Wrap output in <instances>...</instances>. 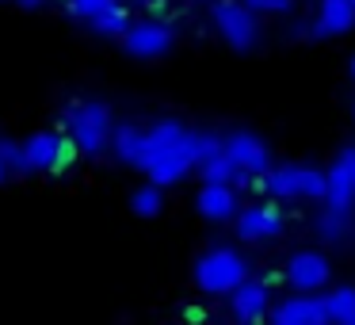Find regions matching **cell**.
<instances>
[{
    "mask_svg": "<svg viewBox=\"0 0 355 325\" xmlns=\"http://www.w3.org/2000/svg\"><path fill=\"white\" fill-rule=\"evenodd\" d=\"M329 192V176L324 169L313 165H298V161H283L268 172V195L279 203H302V199H321Z\"/></svg>",
    "mask_w": 355,
    "mask_h": 325,
    "instance_id": "cell-4",
    "label": "cell"
},
{
    "mask_svg": "<svg viewBox=\"0 0 355 325\" xmlns=\"http://www.w3.org/2000/svg\"><path fill=\"white\" fill-rule=\"evenodd\" d=\"M225 153V138L218 131H195V169Z\"/></svg>",
    "mask_w": 355,
    "mask_h": 325,
    "instance_id": "cell-22",
    "label": "cell"
},
{
    "mask_svg": "<svg viewBox=\"0 0 355 325\" xmlns=\"http://www.w3.org/2000/svg\"><path fill=\"white\" fill-rule=\"evenodd\" d=\"M119 4H157V0H119Z\"/></svg>",
    "mask_w": 355,
    "mask_h": 325,
    "instance_id": "cell-26",
    "label": "cell"
},
{
    "mask_svg": "<svg viewBox=\"0 0 355 325\" xmlns=\"http://www.w3.org/2000/svg\"><path fill=\"white\" fill-rule=\"evenodd\" d=\"M16 4H19V8H27V12H39L46 0H16Z\"/></svg>",
    "mask_w": 355,
    "mask_h": 325,
    "instance_id": "cell-25",
    "label": "cell"
},
{
    "mask_svg": "<svg viewBox=\"0 0 355 325\" xmlns=\"http://www.w3.org/2000/svg\"><path fill=\"white\" fill-rule=\"evenodd\" d=\"M141 172L149 176V184L168 188L180 184L187 172H195V131H187L176 119H161L149 126L146 142V165Z\"/></svg>",
    "mask_w": 355,
    "mask_h": 325,
    "instance_id": "cell-1",
    "label": "cell"
},
{
    "mask_svg": "<svg viewBox=\"0 0 355 325\" xmlns=\"http://www.w3.org/2000/svg\"><path fill=\"white\" fill-rule=\"evenodd\" d=\"M130 207H134V215H141V218L161 215V207H164L161 188H157V184H138V188L130 192Z\"/></svg>",
    "mask_w": 355,
    "mask_h": 325,
    "instance_id": "cell-21",
    "label": "cell"
},
{
    "mask_svg": "<svg viewBox=\"0 0 355 325\" xmlns=\"http://www.w3.org/2000/svg\"><path fill=\"white\" fill-rule=\"evenodd\" d=\"M230 314L245 325H256L271 314V291L263 279H245L237 291L230 294Z\"/></svg>",
    "mask_w": 355,
    "mask_h": 325,
    "instance_id": "cell-12",
    "label": "cell"
},
{
    "mask_svg": "<svg viewBox=\"0 0 355 325\" xmlns=\"http://www.w3.org/2000/svg\"><path fill=\"white\" fill-rule=\"evenodd\" d=\"M172 42H176V27L164 24V19H138L123 35V50L130 58H141V62L164 58L172 50Z\"/></svg>",
    "mask_w": 355,
    "mask_h": 325,
    "instance_id": "cell-7",
    "label": "cell"
},
{
    "mask_svg": "<svg viewBox=\"0 0 355 325\" xmlns=\"http://www.w3.org/2000/svg\"><path fill=\"white\" fill-rule=\"evenodd\" d=\"M271 325H329L324 317V302L317 294H286L283 302H275L268 314Z\"/></svg>",
    "mask_w": 355,
    "mask_h": 325,
    "instance_id": "cell-11",
    "label": "cell"
},
{
    "mask_svg": "<svg viewBox=\"0 0 355 325\" xmlns=\"http://www.w3.org/2000/svg\"><path fill=\"white\" fill-rule=\"evenodd\" d=\"M321 302H324V317H329V325L355 322V287H332Z\"/></svg>",
    "mask_w": 355,
    "mask_h": 325,
    "instance_id": "cell-19",
    "label": "cell"
},
{
    "mask_svg": "<svg viewBox=\"0 0 355 325\" xmlns=\"http://www.w3.org/2000/svg\"><path fill=\"white\" fill-rule=\"evenodd\" d=\"M352 81H355V54H352Z\"/></svg>",
    "mask_w": 355,
    "mask_h": 325,
    "instance_id": "cell-28",
    "label": "cell"
},
{
    "mask_svg": "<svg viewBox=\"0 0 355 325\" xmlns=\"http://www.w3.org/2000/svg\"><path fill=\"white\" fill-rule=\"evenodd\" d=\"M355 27V0H321L317 4V19H313V35H347Z\"/></svg>",
    "mask_w": 355,
    "mask_h": 325,
    "instance_id": "cell-16",
    "label": "cell"
},
{
    "mask_svg": "<svg viewBox=\"0 0 355 325\" xmlns=\"http://www.w3.org/2000/svg\"><path fill=\"white\" fill-rule=\"evenodd\" d=\"M65 134H69V142L77 146V153L103 157L111 149V134H115V126H111V108L100 100H80L77 108L69 111V119H65Z\"/></svg>",
    "mask_w": 355,
    "mask_h": 325,
    "instance_id": "cell-2",
    "label": "cell"
},
{
    "mask_svg": "<svg viewBox=\"0 0 355 325\" xmlns=\"http://www.w3.org/2000/svg\"><path fill=\"white\" fill-rule=\"evenodd\" d=\"M0 157L8 172H27V157H24V142H0Z\"/></svg>",
    "mask_w": 355,
    "mask_h": 325,
    "instance_id": "cell-23",
    "label": "cell"
},
{
    "mask_svg": "<svg viewBox=\"0 0 355 325\" xmlns=\"http://www.w3.org/2000/svg\"><path fill=\"white\" fill-rule=\"evenodd\" d=\"M24 157H27V172H58L77 157V146L54 131H39L24 142Z\"/></svg>",
    "mask_w": 355,
    "mask_h": 325,
    "instance_id": "cell-8",
    "label": "cell"
},
{
    "mask_svg": "<svg viewBox=\"0 0 355 325\" xmlns=\"http://www.w3.org/2000/svg\"><path fill=\"white\" fill-rule=\"evenodd\" d=\"M245 4L256 16H283V12H291L294 0H245Z\"/></svg>",
    "mask_w": 355,
    "mask_h": 325,
    "instance_id": "cell-24",
    "label": "cell"
},
{
    "mask_svg": "<svg viewBox=\"0 0 355 325\" xmlns=\"http://www.w3.org/2000/svg\"><path fill=\"white\" fill-rule=\"evenodd\" d=\"M4 180H8V169H4V157H0V184H4Z\"/></svg>",
    "mask_w": 355,
    "mask_h": 325,
    "instance_id": "cell-27",
    "label": "cell"
},
{
    "mask_svg": "<svg viewBox=\"0 0 355 325\" xmlns=\"http://www.w3.org/2000/svg\"><path fill=\"white\" fill-rule=\"evenodd\" d=\"M195 210H199L207 222H233L241 210L237 203V188H218V184H202L195 195Z\"/></svg>",
    "mask_w": 355,
    "mask_h": 325,
    "instance_id": "cell-14",
    "label": "cell"
},
{
    "mask_svg": "<svg viewBox=\"0 0 355 325\" xmlns=\"http://www.w3.org/2000/svg\"><path fill=\"white\" fill-rule=\"evenodd\" d=\"M210 24L230 50H252L256 39H260L256 12L245 0H210Z\"/></svg>",
    "mask_w": 355,
    "mask_h": 325,
    "instance_id": "cell-5",
    "label": "cell"
},
{
    "mask_svg": "<svg viewBox=\"0 0 355 325\" xmlns=\"http://www.w3.org/2000/svg\"><path fill=\"white\" fill-rule=\"evenodd\" d=\"M329 176V192H324V203L332 207H352L355 210V146H347L336 161L324 169Z\"/></svg>",
    "mask_w": 355,
    "mask_h": 325,
    "instance_id": "cell-13",
    "label": "cell"
},
{
    "mask_svg": "<svg viewBox=\"0 0 355 325\" xmlns=\"http://www.w3.org/2000/svg\"><path fill=\"white\" fill-rule=\"evenodd\" d=\"M313 230H317V238H324V241H344L347 233H352V207L321 203V210H317V218H313Z\"/></svg>",
    "mask_w": 355,
    "mask_h": 325,
    "instance_id": "cell-17",
    "label": "cell"
},
{
    "mask_svg": "<svg viewBox=\"0 0 355 325\" xmlns=\"http://www.w3.org/2000/svg\"><path fill=\"white\" fill-rule=\"evenodd\" d=\"M225 153L233 157V165H237L245 176H268V172L275 169V165H271V146L252 131L225 134Z\"/></svg>",
    "mask_w": 355,
    "mask_h": 325,
    "instance_id": "cell-9",
    "label": "cell"
},
{
    "mask_svg": "<svg viewBox=\"0 0 355 325\" xmlns=\"http://www.w3.org/2000/svg\"><path fill=\"white\" fill-rule=\"evenodd\" d=\"M283 279L298 294H317V291H324V283L332 279V268L321 253H294L291 260H286Z\"/></svg>",
    "mask_w": 355,
    "mask_h": 325,
    "instance_id": "cell-10",
    "label": "cell"
},
{
    "mask_svg": "<svg viewBox=\"0 0 355 325\" xmlns=\"http://www.w3.org/2000/svg\"><path fill=\"white\" fill-rule=\"evenodd\" d=\"M256 325H263V322H256ZM268 325H271V322H268Z\"/></svg>",
    "mask_w": 355,
    "mask_h": 325,
    "instance_id": "cell-29",
    "label": "cell"
},
{
    "mask_svg": "<svg viewBox=\"0 0 355 325\" xmlns=\"http://www.w3.org/2000/svg\"><path fill=\"white\" fill-rule=\"evenodd\" d=\"M248 279V260L233 245H214L195 260V283L202 294H225L230 299Z\"/></svg>",
    "mask_w": 355,
    "mask_h": 325,
    "instance_id": "cell-3",
    "label": "cell"
},
{
    "mask_svg": "<svg viewBox=\"0 0 355 325\" xmlns=\"http://www.w3.org/2000/svg\"><path fill=\"white\" fill-rule=\"evenodd\" d=\"M199 172V180L202 184H218V188H237L241 180H245V172L233 165V157L230 153H222V157H214V161H207L202 169H195Z\"/></svg>",
    "mask_w": 355,
    "mask_h": 325,
    "instance_id": "cell-18",
    "label": "cell"
},
{
    "mask_svg": "<svg viewBox=\"0 0 355 325\" xmlns=\"http://www.w3.org/2000/svg\"><path fill=\"white\" fill-rule=\"evenodd\" d=\"M65 8H69V16L85 19V24L92 27V24H100L103 16L119 12L123 4H119V0H65Z\"/></svg>",
    "mask_w": 355,
    "mask_h": 325,
    "instance_id": "cell-20",
    "label": "cell"
},
{
    "mask_svg": "<svg viewBox=\"0 0 355 325\" xmlns=\"http://www.w3.org/2000/svg\"><path fill=\"white\" fill-rule=\"evenodd\" d=\"M146 142H149V131H141L138 123H119L115 134H111V157L119 165L141 169L146 165Z\"/></svg>",
    "mask_w": 355,
    "mask_h": 325,
    "instance_id": "cell-15",
    "label": "cell"
},
{
    "mask_svg": "<svg viewBox=\"0 0 355 325\" xmlns=\"http://www.w3.org/2000/svg\"><path fill=\"white\" fill-rule=\"evenodd\" d=\"M283 226H286V210L279 199H256L248 207H241L237 218H233V230H237L241 241H268L275 233H283Z\"/></svg>",
    "mask_w": 355,
    "mask_h": 325,
    "instance_id": "cell-6",
    "label": "cell"
}]
</instances>
